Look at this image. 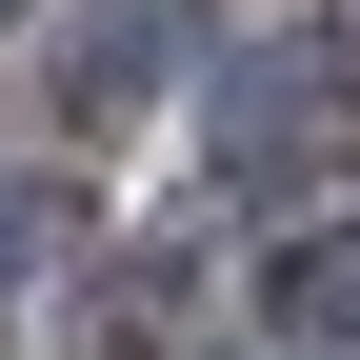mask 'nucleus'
Masks as SVG:
<instances>
[{
	"mask_svg": "<svg viewBox=\"0 0 360 360\" xmlns=\"http://www.w3.org/2000/svg\"><path fill=\"white\" fill-rule=\"evenodd\" d=\"M40 220H60V200H40V180H0V281L40 260Z\"/></svg>",
	"mask_w": 360,
	"mask_h": 360,
	"instance_id": "nucleus-5",
	"label": "nucleus"
},
{
	"mask_svg": "<svg viewBox=\"0 0 360 360\" xmlns=\"http://www.w3.org/2000/svg\"><path fill=\"white\" fill-rule=\"evenodd\" d=\"M200 141H220L240 200H300V180L360 141V40H240L220 101H200Z\"/></svg>",
	"mask_w": 360,
	"mask_h": 360,
	"instance_id": "nucleus-1",
	"label": "nucleus"
},
{
	"mask_svg": "<svg viewBox=\"0 0 360 360\" xmlns=\"http://www.w3.org/2000/svg\"><path fill=\"white\" fill-rule=\"evenodd\" d=\"M260 300H281L300 360H360V240H281V281H260Z\"/></svg>",
	"mask_w": 360,
	"mask_h": 360,
	"instance_id": "nucleus-3",
	"label": "nucleus"
},
{
	"mask_svg": "<svg viewBox=\"0 0 360 360\" xmlns=\"http://www.w3.org/2000/svg\"><path fill=\"white\" fill-rule=\"evenodd\" d=\"M0 20H20V0H0Z\"/></svg>",
	"mask_w": 360,
	"mask_h": 360,
	"instance_id": "nucleus-6",
	"label": "nucleus"
},
{
	"mask_svg": "<svg viewBox=\"0 0 360 360\" xmlns=\"http://www.w3.org/2000/svg\"><path fill=\"white\" fill-rule=\"evenodd\" d=\"M160 80V0H101V20H80V120H120Z\"/></svg>",
	"mask_w": 360,
	"mask_h": 360,
	"instance_id": "nucleus-4",
	"label": "nucleus"
},
{
	"mask_svg": "<svg viewBox=\"0 0 360 360\" xmlns=\"http://www.w3.org/2000/svg\"><path fill=\"white\" fill-rule=\"evenodd\" d=\"M60 340L80 360H220V260H101Z\"/></svg>",
	"mask_w": 360,
	"mask_h": 360,
	"instance_id": "nucleus-2",
	"label": "nucleus"
}]
</instances>
